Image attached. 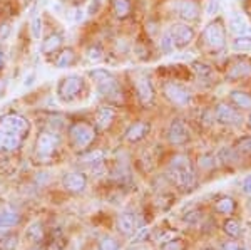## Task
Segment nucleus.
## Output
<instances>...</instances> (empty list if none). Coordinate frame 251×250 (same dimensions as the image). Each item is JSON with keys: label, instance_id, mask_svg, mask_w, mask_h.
Listing matches in <instances>:
<instances>
[{"label": "nucleus", "instance_id": "nucleus-11", "mask_svg": "<svg viewBox=\"0 0 251 250\" xmlns=\"http://www.w3.org/2000/svg\"><path fill=\"white\" fill-rule=\"evenodd\" d=\"M174 9L177 12V17L184 20L186 24L194 22L201 15V5L198 0H177Z\"/></svg>", "mask_w": 251, "mask_h": 250}, {"label": "nucleus", "instance_id": "nucleus-15", "mask_svg": "<svg viewBox=\"0 0 251 250\" xmlns=\"http://www.w3.org/2000/svg\"><path fill=\"white\" fill-rule=\"evenodd\" d=\"M62 185L64 188L72 193H80L86 190L87 187V178L84 173L80 171H71V173H66L62 178Z\"/></svg>", "mask_w": 251, "mask_h": 250}, {"label": "nucleus", "instance_id": "nucleus-25", "mask_svg": "<svg viewBox=\"0 0 251 250\" xmlns=\"http://www.w3.org/2000/svg\"><path fill=\"white\" fill-rule=\"evenodd\" d=\"M229 27H231V30L236 32L238 35L246 34V30H248V26H246L245 20L241 19V15L238 14V12H233V14H231V19H229Z\"/></svg>", "mask_w": 251, "mask_h": 250}, {"label": "nucleus", "instance_id": "nucleus-37", "mask_svg": "<svg viewBox=\"0 0 251 250\" xmlns=\"http://www.w3.org/2000/svg\"><path fill=\"white\" fill-rule=\"evenodd\" d=\"M100 9H102V0H92V2L89 3V7H87V14L89 15H96V14H99Z\"/></svg>", "mask_w": 251, "mask_h": 250}, {"label": "nucleus", "instance_id": "nucleus-4", "mask_svg": "<svg viewBox=\"0 0 251 250\" xmlns=\"http://www.w3.org/2000/svg\"><path fill=\"white\" fill-rule=\"evenodd\" d=\"M69 138H71V144L74 150L84 151L86 148L91 146V143L96 138V130L94 126H91L89 123L79 121L74 123L69 130Z\"/></svg>", "mask_w": 251, "mask_h": 250}, {"label": "nucleus", "instance_id": "nucleus-8", "mask_svg": "<svg viewBox=\"0 0 251 250\" xmlns=\"http://www.w3.org/2000/svg\"><path fill=\"white\" fill-rule=\"evenodd\" d=\"M169 34L174 40V47L176 49H184L189 44L193 42L194 37H196V32L189 24H173L169 27Z\"/></svg>", "mask_w": 251, "mask_h": 250}, {"label": "nucleus", "instance_id": "nucleus-20", "mask_svg": "<svg viewBox=\"0 0 251 250\" xmlns=\"http://www.w3.org/2000/svg\"><path fill=\"white\" fill-rule=\"evenodd\" d=\"M229 101L236 110L240 111H251V96L246 91L233 89L229 92Z\"/></svg>", "mask_w": 251, "mask_h": 250}, {"label": "nucleus", "instance_id": "nucleus-23", "mask_svg": "<svg viewBox=\"0 0 251 250\" xmlns=\"http://www.w3.org/2000/svg\"><path fill=\"white\" fill-rule=\"evenodd\" d=\"M231 47L238 52H251V35L250 34L236 35L231 42Z\"/></svg>", "mask_w": 251, "mask_h": 250}, {"label": "nucleus", "instance_id": "nucleus-5", "mask_svg": "<svg viewBox=\"0 0 251 250\" xmlns=\"http://www.w3.org/2000/svg\"><path fill=\"white\" fill-rule=\"evenodd\" d=\"M84 87V79L77 74H69L64 76L62 79L57 83V89H55V94L60 101L64 103H69L74 98H77L79 92L82 91Z\"/></svg>", "mask_w": 251, "mask_h": 250}, {"label": "nucleus", "instance_id": "nucleus-19", "mask_svg": "<svg viewBox=\"0 0 251 250\" xmlns=\"http://www.w3.org/2000/svg\"><path fill=\"white\" fill-rule=\"evenodd\" d=\"M151 130L149 123L146 121H137V123H132L131 126L127 128L126 131V139L131 141V143H136V141H141L143 138H146V135Z\"/></svg>", "mask_w": 251, "mask_h": 250}, {"label": "nucleus", "instance_id": "nucleus-13", "mask_svg": "<svg viewBox=\"0 0 251 250\" xmlns=\"http://www.w3.org/2000/svg\"><path fill=\"white\" fill-rule=\"evenodd\" d=\"M248 76H251V60L246 57L236 59L226 71V81H229V83H236V81H241Z\"/></svg>", "mask_w": 251, "mask_h": 250}, {"label": "nucleus", "instance_id": "nucleus-47", "mask_svg": "<svg viewBox=\"0 0 251 250\" xmlns=\"http://www.w3.org/2000/svg\"><path fill=\"white\" fill-rule=\"evenodd\" d=\"M32 79H34V74L29 76V78H25V83H24V86H30V84H32Z\"/></svg>", "mask_w": 251, "mask_h": 250}, {"label": "nucleus", "instance_id": "nucleus-44", "mask_svg": "<svg viewBox=\"0 0 251 250\" xmlns=\"http://www.w3.org/2000/svg\"><path fill=\"white\" fill-rule=\"evenodd\" d=\"M74 19L75 22H80L84 19V10L82 9H74Z\"/></svg>", "mask_w": 251, "mask_h": 250}, {"label": "nucleus", "instance_id": "nucleus-10", "mask_svg": "<svg viewBox=\"0 0 251 250\" xmlns=\"http://www.w3.org/2000/svg\"><path fill=\"white\" fill-rule=\"evenodd\" d=\"M57 146H59V135H55L52 131L39 133L37 139H35V151H37V155L47 158V156H50L52 153L57 150Z\"/></svg>", "mask_w": 251, "mask_h": 250}, {"label": "nucleus", "instance_id": "nucleus-6", "mask_svg": "<svg viewBox=\"0 0 251 250\" xmlns=\"http://www.w3.org/2000/svg\"><path fill=\"white\" fill-rule=\"evenodd\" d=\"M163 92H164L166 98L174 104V106L186 108V106H189L191 101H193L191 91L179 83H166L164 87H163Z\"/></svg>", "mask_w": 251, "mask_h": 250}, {"label": "nucleus", "instance_id": "nucleus-9", "mask_svg": "<svg viewBox=\"0 0 251 250\" xmlns=\"http://www.w3.org/2000/svg\"><path fill=\"white\" fill-rule=\"evenodd\" d=\"M25 136L22 133L12 130L0 121V151H15L20 148Z\"/></svg>", "mask_w": 251, "mask_h": 250}, {"label": "nucleus", "instance_id": "nucleus-38", "mask_svg": "<svg viewBox=\"0 0 251 250\" xmlns=\"http://www.w3.org/2000/svg\"><path fill=\"white\" fill-rule=\"evenodd\" d=\"M214 163H216V158H214V155H203L200 158V165L203 168H213Z\"/></svg>", "mask_w": 251, "mask_h": 250}, {"label": "nucleus", "instance_id": "nucleus-7", "mask_svg": "<svg viewBox=\"0 0 251 250\" xmlns=\"http://www.w3.org/2000/svg\"><path fill=\"white\" fill-rule=\"evenodd\" d=\"M214 118H216L218 123L225 124V126H240L243 123L240 110H236L233 104L228 103L216 104V108H214Z\"/></svg>", "mask_w": 251, "mask_h": 250}, {"label": "nucleus", "instance_id": "nucleus-41", "mask_svg": "<svg viewBox=\"0 0 251 250\" xmlns=\"http://www.w3.org/2000/svg\"><path fill=\"white\" fill-rule=\"evenodd\" d=\"M221 250H240V247H238L234 242H226V244L221 247Z\"/></svg>", "mask_w": 251, "mask_h": 250}, {"label": "nucleus", "instance_id": "nucleus-45", "mask_svg": "<svg viewBox=\"0 0 251 250\" xmlns=\"http://www.w3.org/2000/svg\"><path fill=\"white\" fill-rule=\"evenodd\" d=\"M164 250H179V244L177 242H171L169 245H166Z\"/></svg>", "mask_w": 251, "mask_h": 250}, {"label": "nucleus", "instance_id": "nucleus-31", "mask_svg": "<svg viewBox=\"0 0 251 250\" xmlns=\"http://www.w3.org/2000/svg\"><path fill=\"white\" fill-rule=\"evenodd\" d=\"M27 239L32 242H40L44 237V230H42V225L40 223H32L29 228H27Z\"/></svg>", "mask_w": 251, "mask_h": 250}, {"label": "nucleus", "instance_id": "nucleus-21", "mask_svg": "<svg viewBox=\"0 0 251 250\" xmlns=\"http://www.w3.org/2000/svg\"><path fill=\"white\" fill-rule=\"evenodd\" d=\"M75 60H77V56H75L74 49L67 47V49L60 51V54H57V59L54 60V66L57 67V69H66V67L74 66Z\"/></svg>", "mask_w": 251, "mask_h": 250}, {"label": "nucleus", "instance_id": "nucleus-39", "mask_svg": "<svg viewBox=\"0 0 251 250\" xmlns=\"http://www.w3.org/2000/svg\"><path fill=\"white\" fill-rule=\"evenodd\" d=\"M10 32H12L10 24H9V22L2 24V26H0V40H5V39L10 35Z\"/></svg>", "mask_w": 251, "mask_h": 250}, {"label": "nucleus", "instance_id": "nucleus-28", "mask_svg": "<svg viewBox=\"0 0 251 250\" xmlns=\"http://www.w3.org/2000/svg\"><path fill=\"white\" fill-rule=\"evenodd\" d=\"M234 207H236V205H234L233 198H228V196H225V198H221V200L216 201V205H214V210L223 213V215H231V213L234 212Z\"/></svg>", "mask_w": 251, "mask_h": 250}, {"label": "nucleus", "instance_id": "nucleus-27", "mask_svg": "<svg viewBox=\"0 0 251 250\" xmlns=\"http://www.w3.org/2000/svg\"><path fill=\"white\" fill-rule=\"evenodd\" d=\"M20 220V215L17 212L5 208L3 212H0V225H5V227H12V225H17Z\"/></svg>", "mask_w": 251, "mask_h": 250}, {"label": "nucleus", "instance_id": "nucleus-22", "mask_svg": "<svg viewBox=\"0 0 251 250\" xmlns=\"http://www.w3.org/2000/svg\"><path fill=\"white\" fill-rule=\"evenodd\" d=\"M131 0H112V10H114V15L117 19H127L129 14H131Z\"/></svg>", "mask_w": 251, "mask_h": 250}, {"label": "nucleus", "instance_id": "nucleus-26", "mask_svg": "<svg viewBox=\"0 0 251 250\" xmlns=\"http://www.w3.org/2000/svg\"><path fill=\"white\" fill-rule=\"evenodd\" d=\"M86 57H87L89 62H92V64L100 62V60L104 59V49L99 46V44H92V46H89V47H87Z\"/></svg>", "mask_w": 251, "mask_h": 250}, {"label": "nucleus", "instance_id": "nucleus-35", "mask_svg": "<svg viewBox=\"0 0 251 250\" xmlns=\"http://www.w3.org/2000/svg\"><path fill=\"white\" fill-rule=\"evenodd\" d=\"M42 29H44L42 19H40V17H35L34 20H32V24H30L32 37H34V39H40V35H42Z\"/></svg>", "mask_w": 251, "mask_h": 250}, {"label": "nucleus", "instance_id": "nucleus-32", "mask_svg": "<svg viewBox=\"0 0 251 250\" xmlns=\"http://www.w3.org/2000/svg\"><path fill=\"white\" fill-rule=\"evenodd\" d=\"M236 150L233 148H223V150L218 153V160L223 161V163H234L238 160V155H236Z\"/></svg>", "mask_w": 251, "mask_h": 250}, {"label": "nucleus", "instance_id": "nucleus-50", "mask_svg": "<svg viewBox=\"0 0 251 250\" xmlns=\"http://www.w3.org/2000/svg\"><path fill=\"white\" fill-rule=\"evenodd\" d=\"M32 250H37V249H32Z\"/></svg>", "mask_w": 251, "mask_h": 250}, {"label": "nucleus", "instance_id": "nucleus-16", "mask_svg": "<svg viewBox=\"0 0 251 250\" xmlns=\"http://www.w3.org/2000/svg\"><path fill=\"white\" fill-rule=\"evenodd\" d=\"M114 118H116V110L112 106H109V104H104V106H100L99 110L96 111L94 123L99 130H107L112 124Z\"/></svg>", "mask_w": 251, "mask_h": 250}, {"label": "nucleus", "instance_id": "nucleus-46", "mask_svg": "<svg viewBox=\"0 0 251 250\" xmlns=\"http://www.w3.org/2000/svg\"><path fill=\"white\" fill-rule=\"evenodd\" d=\"M7 233H9V227H5V225H0V240H2Z\"/></svg>", "mask_w": 251, "mask_h": 250}, {"label": "nucleus", "instance_id": "nucleus-30", "mask_svg": "<svg viewBox=\"0 0 251 250\" xmlns=\"http://www.w3.org/2000/svg\"><path fill=\"white\" fill-rule=\"evenodd\" d=\"M159 47H161V51H163V54H171V52L176 49L174 47V40L171 37V34H169V30H166L163 35H161V40H159Z\"/></svg>", "mask_w": 251, "mask_h": 250}, {"label": "nucleus", "instance_id": "nucleus-40", "mask_svg": "<svg viewBox=\"0 0 251 250\" xmlns=\"http://www.w3.org/2000/svg\"><path fill=\"white\" fill-rule=\"evenodd\" d=\"M243 192L246 193V195H251V175H248L245 178V181H243Z\"/></svg>", "mask_w": 251, "mask_h": 250}, {"label": "nucleus", "instance_id": "nucleus-24", "mask_svg": "<svg viewBox=\"0 0 251 250\" xmlns=\"http://www.w3.org/2000/svg\"><path fill=\"white\" fill-rule=\"evenodd\" d=\"M193 71L196 72V76L200 78L201 81H206V79H213L214 76V71L211 66L204 62H194L193 64Z\"/></svg>", "mask_w": 251, "mask_h": 250}, {"label": "nucleus", "instance_id": "nucleus-43", "mask_svg": "<svg viewBox=\"0 0 251 250\" xmlns=\"http://www.w3.org/2000/svg\"><path fill=\"white\" fill-rule=\"evenodd\" d=\"M148 233H149V228H143V230H141V232H139V235H137V237H136V239H134V244H139V242H141V240H143V239H144V237H146V235H148Z\"/></svg>", "mask_w": 251, "mask_h": 250}, {"label": "nucleus", "instance_id": "nucleus-18", "mask_svg": "<svg viewBox=\"0 0 251 250\" xmlns=\"http://www.w3.org/2000/svg\"><path fill=\"white\" fill-rule=\"evenodd\" d=\"M62 42H64L62 34H59V32L49 34L47 37L42 40L40 52H42L44 56H50V54H54V52H59L60 49H62Z\"/></svg>", "mask_w": 251, "mask_h": 250}, {"label": "nucleus", "instance_id": "nucleus-2", "mask_svg": "<svg viewBox=\"0 0 251 250\" xmlns=\"http://www.w3.org/2000/svg\"><path fill=\"white\" fill-rule=\"evenodd\" d=\"M92 83L96 84V89L102 98H106L109 101H119L121 99V86L117 83L116 76L112 72H109L106 69H94L89 72Z\"/></svg>", "mask_w": 251, "mask_h": 250}, {"label": "nucleus", "instance_id": "nucleus-17", "mask_svg": "<svg viewBox=\"0 0 251 250\" xmlns=\"http://www.w3.org/2000/svg\"><path fill=\"white\" fill-rule=\"evenodd\" d=\"M137 220L132 212H123L117 217V230L123 235H131L137 230Z\"/></svg>", "mask_w": 251, "mask_h": 250}, {"label": "nucleus", "instance_id": "nucleus-29", "mask_svg": "<svg viewBox=\"0 0 251 250\" xmlns=\"http://www.w3.org/2000/svg\"><path fill=\"white\" fill-rule=\"evenodd\" d=\"M104 156H106V155H104V151H99V150H97V151L86 153V155H84L80 160H82V163H84V165H89V167L94 168V167H97V165L102 163Z\"/></svg>", "mask_w": 251, "mask_h": 250}, {"label": "nucleus", "instance_id": "nucleus-12", "mask_svg": "<svg viewBox=\"0 0 251 250\" xmlns=\"http://www.w3.org/2000/svg\"><path fill=\"white\" fill-rule=\"evenodd\" d=\"M189 139V130L186 126L183 119H173L168 128V141L174 146H181V144L188 143Z\"/></svg>", "mask_w": 251, "mask_h": 250}, {"label": "nucleus", "instance_id": "nucleus-3", "mask_svg": "<svg viewBox=\"0 0 251 250\" xmlns=\"http://www.w3.org/2000/svg\"><path fill=\"white\" fill-rule=\"evenodd\" d=\"M203 40L209 51L221 52L226 47V27L223 19H214L203 30Z\"/></svg>", "mask_w": 251, "mask_h": 250}, {"label": "nucleus", "instance_id": "nucleus-34", "mask_svg": "<svg viewBox=\"0 0 251 250\" xmlns=\"http://www.w3.org/2000/svg\"><path fill=\"white\" fill-rule=\"evenodd\" d=\"M225 232L228 233L229 237H240L241 233V227L236 220H228L225 223Z\"/></svg>", "mask_w": 251, "mask_h": 250}, {"label": "nucleus", "instance_id": "nucleus-33", "mask_svg": "<svg viewBox=\"0 0 251 250\" xmlns=\"http://www.w3.org/2000/svg\"><path fill=\"white\" fill-rule=\"evenodd\" d=\"M234 150H236L238 153L251 155V136H243V138L236 139V143H234Z\"/></svg>", "mask_w": 251, "mask_h": 250}, {"label": "nucleus", "instance_id": "nucleus-1", "mask_svg": "<svg viewBox=\"0 0 251 250\" xmlns=\"http://www.w3.org/2000/svg\"><path fill=\"white\" fill-rule=\"evenodd\" d=\"M169 175L174 183L183 190H193L196 187V173L191 165V160L184 155H176L169 163Z\"/></svg>", "mask_w": 251, "mask_h": 250}, {"label": "nucleus", "instance_id": "nucleus-14", "mask_svg": "<svg viewBox=\"0 0 251 250\" xmlns=\"http://www.w3.org/2000/svg\"><path fill=\"white\" fill-rule=\"evenodd\" d=\"M136 92L141 104H144V106H148V104H151L154 101V86H152L151 79L148 76H137L136 78Z\"/></svg>", "mask_w": 251, "mask_h": 250}, {"label": "nucleus", "instance_id": "nucleus-49", "mask_svg": "<svg viewBox=\"0 0 251 250\" xmlns=\"http://www.w3.org/2000/svg\"><path fill=\"white\" fill-rule=\"evenodd\" d=\"M206 250H211V249H206Z\"/></svg>", "mask_w": 251, "mask_h": 250}, {"label": "nucleus", "instance_id": "nucleus-42", "mask_svg": "<svg viewBox=\"0 0 251 250\" xmlns=\"http://www.w3.org/2000/svg\"><path fill=\"white\" fill-rule=\"evenodd\" d=\"M5 62H7V57H5V51L0 47V71L5 67Z\"/></svg>", "mask_w": 251, "mask_h": 250}, {"label": "nucleus", "instance_id": "nucleus-36", "mask_svg": "<svg viewBox=\"0 0 251 250\" xmlns=\"http://www.w3.org/2000/svg\"><path fill=\"white\" fill-rule=\"evenodd\" d=\"M100 250H119V245H117V242L114 239H111V237H104V239L100 240Z\"/></svg>", "mask_w": 251, "mask_h": 250}, {"label": "nucleus", "instance_id": "nucleus-48", "mask_svg": "<svg viewBox=\"0 0 251 250\" xmlns=\"http://www.w3.org/2000/svg\"><path fill=\"white\" fill-rule=\"evenodd\" d=\"M246 124H248V128L251 130V111H250V114H248V119H246Z\"/></svg>", "mask_w": 251, "mask_h": 250}]
</instances>
